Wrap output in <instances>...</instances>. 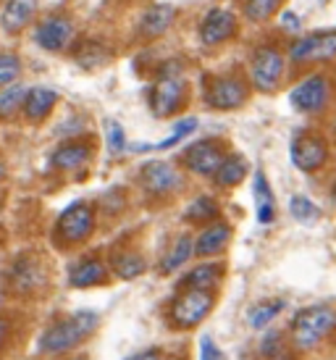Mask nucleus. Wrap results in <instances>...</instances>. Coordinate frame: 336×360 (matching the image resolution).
Masks as SVG:
<instances>
[{
  "instance_id": "nucleus-1",
  "label": "nucleus",
  "mask_w": 336,
  "mask_h": 360,
  "mask_svg": "<svg viewBox=\"0 0 336 360\" xmlns=\"http://www.w3.org/2000/svg\"><path fill=\"white\" fill-rule=\"evenodd\" d=\"M98 313L95 310H79L71 319L53 323L45 334L40 337V350L48 355H58V352L71 350L74 345H79L84 337H89L92 331L98 329Z\"/></svg>"
},
{
  "instance_id": "nucleus-2",
  "label": "nucleus",
  "mask_w": 336,
  "mask_h": 360,
  "mask_svg": "<svg viewBox=\"0 0 336 360\" xmlns=\"http://www.w3.org/2000/svg\"><path fill=\"white\" fill-rule=\"evenodd\" d=\"M334 329V310L328 305H316V308L299 310L292 319V340L297 347H316L318 342H323Z\"/></svg>"
},
{
  "instance_id": "nucleus-3",
  "label": "nucleus",
  "mask_w": 336,
  "mask_h": 360,
  "mask_svg": "<svg viewBox=\"0 0 336 360\" xmlns=\"http://www.w3.org/2000/svg\"><path fill=\"white\" fill-rule=\"evenodd\" d=\"M213 308V295L202 290H184L176 295V300L171 302V321L176 329H192L205 321V316Z\"/></svg>"
},
{
  "instance_id": "nucleus-4",
  "label": "nucleus",
  "mask_w": 336,
  "mask_h": 360,
  "mask_svg": "<svg viewBox=\"0 0 336 360\" xmlns=\"http://www.w3.org/2000/svg\"><path fill=\"white\" fill-rule=\"evenodd\" d=\"M58 237L69 245H77V242H84L95 229V213L87 202H74L71 208H66L58 219Z\"/></svg>"
},
{
  "instance_id": "nucleus-5",
  "label": "nucleus",
  "mask_w": 336,
  "mask_h": 360,
  "mask_svg": "<svg viewBox=\"0 0 336 360\" xmlns=\"http://www.w3.org/2000/svg\"><path fill=\"white\" fill-rule=\"evenodd\" d=\"M281 74H284V58L276 48L271 45H263L257 48L255 58H252V82L260 92H273L281 82Z\"/></svg>"
},
{
  "instance_id": "nucleus-6",
  "label": "nucleus",
  "mask_w": 336,
  "mask_h": 360,
  "mask_svg": "<svg viewBox=\"0 0 336 360\" xmlns=\"http://www.w3.org/2000/svg\"><path fill=\"white\" fill-rule=\"evenodd\" d=\"M205 84H208L205 103H208L210 108H218V110L237 108L247 98V87L237 77H210V79H205Z\"/></svg>"
},
{
  "instance_id": "nucleus-7",
  "label": "nucleus",
  "mask_w": 336,
  "mask_h": 360,
  "mask_svg": "<svg viewBox=\"0 0 336 360\" xmlns=\"http://www.w3.org/2000/svg\"><path fill=\"white\" fill-rule=\"evenodd\" d=\"M328 158V145L321 134H310V131H299L292 140V163L302 171L321 169Z\"/></svg>"
},
{
  "instance_id": "nucleus-8",
  "label": "nucleus",
  "mask_w": 336,
  "mask_h": 360,
  "mask_svg": "<svg viewBox=\"0 0 336 360\" xmlns=\"http://www.w3.org/2000/svg\"><path fill=\"white\" fill-rule=\"evenodd\" d=\"M328 79L323 74H316V77H307L305 82H299L295 90H292V105H295L299 113H316L326 105L328 101Z\"/></svg>"
},
{
  "instance_id": "nucleus-9",
  "label": "nucleus",
  "mask_w": 336,
  "mask_h": 360,
  "mask_svg": "<svg viewBox=\"0 0 336 360\" xmlns=\"http://www.w3.org/2000/svg\"><path fill=\"white\" fill-rule=\"evenodd\" d=\"M184 101V82L176 77H160L150 90V105L155 116H171Z\"/></svg>"
},
{
  "instance_id": "nucleus-10",
  "label": "nucleus",
  "mask_w": 336,
  "mask_h": 360,
  "mask_svg": "<svg viewBox=\"0 0 336 360\" xmlns=\"http://www.w3.org/2000/svg\"><path fill=\"white\" fill-rule=\"evenodd\" d=\"M8 279L16 295H21V292H37L42 287V281H45V271H42V263L34 255H21L11 266Z\"/></svg>"
},
{
  "instance_id": "nucleus-11",
  "label": "nucleus",
  "mask_w": 336,
  "mask_h": 360,
  "mask_svg": "<svg viewBox=\"0 0 336 360\" xmlns=\"http://www.w3.org/2000/svg\"><path fill=\"white\" fill-rule=\"evenodd\" d=\"M142 184L150 195H168L179 187V174L166 160H150L142 166Z\"/></svg>"
},
{
  "instance_id": "nucleus-12",
  "label": "nucleus",
  "mask_w": 336,
  "mask_h": 360,
  "mask_svg": "<svg viewBox=\"0 0 336 360\" xmlns=\"http://www.w3.org/2000/svg\"><path fill=\"white\" fill-rule=\"evenodd\" d=\"M234 27H237V19L231 11L213 8L205 13V19L200 24V40L205 45H218L234 34Z\"/></svg>"
},
{
  "instance_id": "nucleus-13",
  "label": "nucleus",
  "mask_w": 336,
  "mask_h": 360,
  "mask_svg": "<svg viewBox=\"0 0 336 360\" xmlns=\"http://www.w3.org/2000/svg\"><path fill=\"white\" fill-rule=\"evenodd\" d=\"M184 160H187V166L195 171V174H200V176H210V174H216L218 166H221L224 150H221L218 142L202 140V142H195V145L189 148Z\"/></svg>"
},
{
  "instance_id": "nucleus-14",
  "label": "nucleus",
  "mask_w": 336,
  "mask_h": 360,
  "mask_svg": "<svg viewBox=\"0 0 336 360\" xmlns=\"http://www.w3.org/2000/svg\"><path fill=\"white\" fill-rule=\"evenodd\" d=\"M71 32H74V27L66 16H48L37 27V42L45 51H60L71 40Z\"/></svg>"
},
{
  "instance_id": "nucleus-15",
  "label": "nucleus",
  "mask_w": 336,
  "mask_h": 360,
  "mask_svg": "<svg viewBox=\"0 0 336 360\" xmlns=\"http://www.w3.org/2000/svg\"><path fill=\"white\" fill-rule=\"evenodd\" d=\"M69 279H71V284L79 287V290L100 287V284L108 281V269H105V263L100 258H84L71 269Z\"/></svg>"
},
{
  "instance_id": "nucleus-16",
  "label": "nucleus",
  "mask_w": 336,
  "mask_h": 360,
  "mask_svg": "<svg viewBox=\"0 0 336 360\" xmlns=\"http://www.w3.org/2000/svg\"><path fill=\"white\" fill-rule=\"evenodd\" d=\"M37 8V0H6L3 13H0V24L6 32H19L30 24L32 13Z\"/></svg>"
},
{
  "instance_id": "nucleus-17",
  "label": "nucleus",
  "mask_w": 336,
  "mask_h": 360,
  "mask_svg": "<svg viewBox=\"0 0 336 360\" xmlns=\"http://www.w3.org/2000/svg\"><path fill=\"white\" fill-rule=\"evenodd\" d=\"M56 101H58V95L53 90H48V87H32V90H27V95H24L21 108H24V116L30 121H42L50 110H53Z\"/></svg>"
},
{
  "instance_id": "nucleus-18",
  "label": "nucleus",
  "mask_w": 336,
  "mask_h": 360,
  "mask_svg": "<svg viewBox=\"0 0 336 360\" xmlns=\"http://www.w3.org/2000/svg\"><path fill=\"white\" fill-rule=\"evenodd\" d=\"M221 274H224V266L221 263H205V266H198L195 271H189L184 279L179 281V290H202L210 292L221 281Z\"/></svg>"
},
{
  "instance_id": "nucleus-19",
  "label": "nucleus",
  "mask_w": 336,
  "mask_h": 360,
  "mask_svg": "<svg viewBox=\"0 0 336 360\" xmlns=\"http://www.w3.org/2000/svg\"><path fill=\"white\" fill-rule=\"evenodd\" d=\"M171 21H174V6L158 3V6H153V8L145 11V16L139 21V32H142L145 37H160V34L171 27Z\"/></svg>"
},
{
  "instance_id": "nucleus-20",
  "label": "nucleus",
  "mask_w": 336,
  "mask_h": 360,
  "mask_svg": "<svg viewBox=\"0 0 336 360\" xmlns=\"http://www.w3.org/2000/svg\"><path fill=\"white\" fill-rule=\"evenodd\" d=\"M228 237H231V229H228L226 224H213V226H208L198 237L192 252H198V255H216V252H221L226 248Z\"/></svg>"
},
{
  "instance_id": "nucleus-21",
  "label": "nucleus",
  "mask_w": 336,
  "mask_h": 360,
  "mask_svg": "<svg viewBox=\"0 0 336 360\" xmlns=\"http://www.w3.org/2000/svg\"><path fill=\"white\" fill-rule=\"evenodd\" d=\"M89 158V148L84 142H66V145H60L58 150L53 153V166L56 169H79L82 163H87Z\"/></svg>"
},
{
  "instance_id": "nucleus-22",
  "label": "nucleus",
  "mask_w": 336,
  "mask_h": 360,
  "mask_svg": "<svg viewBox=\"0 0 336 360\" xmlns=\"http://www.w3.org/2000/svg\"><path fill=\"white\" fill-rule=\"evenodd\" d=\"M255 205H257V221L268 224L276 216V202H273V192L268 187L263 171H255Z\"/></svg>"
},
{
  "instance_id": "nucleus-23",
  "label": "nucleus",
  "mask_w": 336,
  "mask_h": 360,
  "mask_svg": "<svg viewBox=\"0 0 336 360\" xmlns=\"http://www.w3.org/2000/svg\"><path fill=\"white\" fill-rule=\"evenodd\" d=\"M245 174H247L245 160L239 158V155H228V158L221 160V166H218V171L213 176H216V181L221 187H234V184H239V181L245 179Z\"/></svg>"
},
{
  "instance_id": "nucleus-24",
  "label": "nucleus",
  "mask_w": 336,
  "mask_h": 360,
  "mask_svg": "<svg viewBox=\"0 0 336 360\" xmlns=\"http://www.w3.org/2000/svg\"><path fill=\"white\" fill-rule=\"evenodd\" d=\"M74 60L79 63L82 69H98L100 63H105V60H108V53H105V48H103L100 42L87 40V42H82L79 48H77V53H74Z\"/></svg>"
},
{
  "instance_id": "nucleus-25",
  "label": "nucleus",
  "mask_w": 336,
  "mask_h": 360,
  "mask_svg": "<svg viewBox=\"0 0 336 360\" xmlns=\"http://www.w3.org/2000/svg\"><path fill=\"white\" fill-rule=\"evenodd\" d=\"M192 250H195L192 237H189V234H181V237L176 240V245H174V250L168 252L166 260L160 263V271H163V274H171L174 269L184 266V263L189 260V255H192Z\"/></svg>"
},
{
  "instance_id": "nucleus-26",
  "label": "nucleus",
  "mask_w": 336,
  "mask_h": 360,
  "mask_svg": "<svg viewBox=\"0 0 336 360\" xmlns=\"http://www.w3.org/2000/svg\"><path fill=\"white\" fill-rule=\"evenodd\" d=\"M260 355L266 360H292L287 340L278 334V331H268L263 342H260Z\"/></svg>"
},
{
  "instance_id": "nucleus-27",
  "label": "nucleus",
  "mask_w": 336,
  "mask_h": 360,
  "mask_svg": "<svg viewBox=\"0 0 336 360\" xmlns=\"http://www.w3.org/2000/svg\"><path fill=\"white\" fill-rule=\"evenodd\" d=\"M281 308H284L281 300H263V302H257V305H252V310H250V326H252V329L268 326V323L278 316Z\"/></svg>"
},
{
  "instance_id": "nucleus-28",
  "label": "nucleus",
  "mask_w": 336,
  "mask_h": 360,
  "mask_svg": "<svg viewBox=\"0 0 336 360\" xmlns=\"http://www.w3.org/2000/svg\"><path fill=\"white\" fill-rule=\"evenodd\" d=\"M113 271L119 274L121 279H137L139 274L145 271V260L139 258L137 252H119L113 258Z\"/></svg>"
},
{
  "instance_id": "nucleus-29",
  "label": "nucleus",
  "mask_w": 336,
  "mask_h": 360,
  "mask_svg": "<svg viewBox=\"0 0 336 360\" xmlns=\"http://www.w3.org/2000/svg\"><path fill=\"white\" fill-rule=\"evenodd\" d=\"M24 95H27V87H21V84H11L8 90L0 92V119H8L16 110H21Z\"/></svg>"
},
{
  "instance_id": "nucleus-30",
  "label": "nucleus",
  "mask_w": 336,
  "mask_h": 360,
  "mask_svg": "<svg viewBox=\"0 0 336 360\" xmlns=\"http://www.w3.org/2000/svg\"><path fill=\"white\" fill-rule=\"evenodd\" d=\"M218 213V205L213 198H208V195H202V198H198V200H192L189 202V208L187 213H184V219L189 221H208L213 219Z\"/></svg>"
},
{
  "instance_id": "nucleus-31",
  "label": "nucleus",
  "mask_w": 336,
  "mask_h": 360,
  "mask_svg": "<svg viewBox=\"0 0 336 360\" xmlns=\"http://www.w3.org/2000/svg\"><path fill=\"white\" fill-rule=\"evenodd\" d=\"M289 210H292V216L297 221H302V224H310V221L318 219V208L313 200H307L305 195H295L292 200H289Z\"/></svg>"
},
{
  "instance_id": "nucleus-32",
  "label": "nucleus",
  "mask_w": 336,
  "mask_h": 360,
  "mask_svg": "<svg viewBox=\"0 0 336 360\" xmlns=\"http://www.w3.org/2000/svg\"><path fill=\"white\" fill-rule=\"evenodd\" d=\"M289 56H292L295 60L318 58V34H307V37H302V40L292 42Z\"/></svg>"
},
{
  "instance_id": "nucleus-33",
  "label": "nucleus",
  "mask_w": 336,
  "mask_h": 360,
  "mask_svg": "<svg viewBox=\"0 0 336 360\" xmlns=\"http://www.w3.org/2000/svg\"><path fill=\"white\" fill-rule=\"evenodd\" d=\"M21 74V60L11 53H0V87H6L11 82H16Z\"/></svg>"
},
{
  "instance_id": "nucleus-34",
  "label": "nucleus",
  "mask_w": 336,
  "mask_h": 360,
  "mask_svg": "<svg viewBox=\"0 0 336 360\" xmlns=\"http://www.w3.org/2000/svg\"><path fill=\"white\" fill-rule=\"evenodd\" d=\"M278 8V0H245V13L252 21H266Z\"/></svg>"
},
{
  "instance_id": "nucleus-35",
  "label": "nucleus",
  "mask_w": 336,
  "mask_h": 360,
  "mask_svg": "<svg viewBox=\"0 0 336 360\" xmlns=\"http://www.w3.org/2000/svg\"><path fill=\"white\" fill-rule=\"evenodd\" d=\"M195 127H198V119H195V116H189V119H181L176 127H174V134H171L168 140L158 142L155 148H174V145H176L179 140H184V137H187V134L195 129Z\"/></svg>"
},
{
  "instance_id": "nucleus-36",
  "label": "nucleus",
  "mask_w": 336,
  "mask_h": 360,
  "mask_svg": "<svg viewBox=\"0 0 336 360\" xmlns=\"http://www.w3.org/2000/svg\"><path fill=\"white\" fill-rule=\"evenodd\" d=\"M105 134H108V145L113 155H121L124 148H127V137H124V129H121L119 121H108L105 124Z\"/></svg>"
},
{
  "instance_id": "nucleus-37",
  "label": "nucleus",
  "mask_w": 336,
  "mask_h": 360,
  "mask_svg": "<svg viewBox=\"0 0 336 360\" xmlns=\"http://www.w3.org/2000/svg\"><path fill=\"white\" fill-rule=\"evenodd\" d=\"M336 51V32H318V60H328Z\"/></svg>"
},
{
  "instance_id": "nucleus-38",
  "label": "nucleus",
  "mask_w": 336,
  "mask_h": 360,
  "mask_svg": "<svg viewBox=\"0 0 336 360\" xmlns=\"http://www.w3.org/2000/svg\"><path fill=\"white\" fill-rule=\"evenodd\" d=\"M202 360H221V352L210 340H202Z\"/></svg>"
},
{
  "instance_id": "nucleus-39",
  "label": "nucleus",
  "mask_w": 336,
  "mask_h": 360,
  "mask_svg": "<svg viewBox=\"0 0 336 360\" xmlns=\"http://www.w3.org/2000/svg\"><path fill=\"white\" fill-rule=\"evenodd\" d=\"M281 27H284L287 32H297L299 30V19H297L292 11H287V13L281 16Z\"/></svg>"
},
{
  "instance_id": "nucleus-40",
  "label": "nucleus",
  "mask_w": 336,
  "mask_h": 360,
  "mask_svg": "<svg viewBox=\"0 0 336 360\" xmlns=\"http://www.w3.org/2000/svg\"><path fill=\"white\" fill-rule=\"evenodd\" d=\"M129 360H166V358H163V352H160V350H145V352L131 355Z\"/></svg>"
},
{
  "instance_id": "nucleus-41",
  "label": "nucleus",
  "mask_w": 336,
  "mask_h": 360,
  "mask_svg": "<svg viewBox=\"0 0 336 360\" xmlns=\"http://www.w3.org/2000/svg\"><path fill=\"white\" fill-rule=\"evenodd\" d=\"M6 337H8V323L0 319V347H3V342H6Z\"/></svg>"
},
{
  "instance_id": "nucleus-42",
  "label": "nucleus",
  "mask_w": 336,
  "mask_h": 360,
  "mask_svg": "<svg viewBox=\"0 0 336 360\" xmlns=\"http://www.w3.org/2000/svg\"><path fill=\"white\" fill-rule=\"evenodd\" d=\"M3 174H6V169H3V163H0V179H3Z\"/></svg>"
}]
</instances>
